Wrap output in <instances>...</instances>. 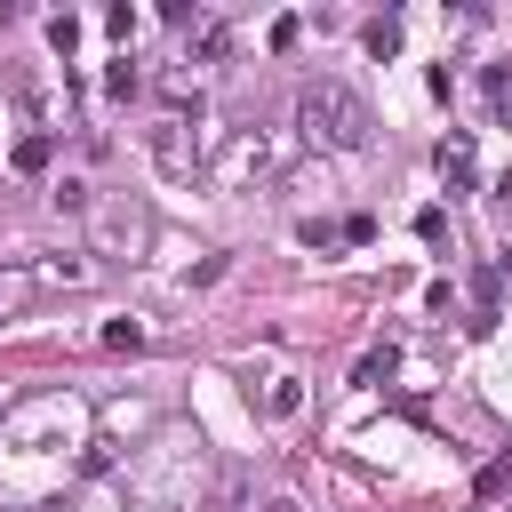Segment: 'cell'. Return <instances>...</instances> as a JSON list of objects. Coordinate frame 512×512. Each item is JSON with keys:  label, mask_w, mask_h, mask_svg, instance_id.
I'll return each instance as SVG.
<instances>
[{"label": "cell", "mask_w": 512, "mask_h": 512, "mask_svg": "<svg viewBox=\"0 0 512 512\" xmlns=\"http://www.w3.org/2000/svg\"><path fill=\"white\" fill-rule=\"evenodd\" d=\"M368 48H376V56H392V48H400V24H392V16H384V24H368Z\"/></svg>", "instance_id": "5b68a950"}, {"label": "cell", "mask_w": 512, "mask_h": 512, "mask_svg": "<svg viewBox=\"0 0 512 512\" xmlns=\"http://www.w3.org/2000/svg\"><path fill=\"white\" fill-rule=\"evenodd\" d=\"M48 152H56L48 136H24V144H16V168H24V176H40V168H48Z\"/></svg>", "instance_id": "3957f363"}, {"label": "cell", "mask_w": 512, "mask_h": 512, "mask_svg": "<svg viewBox=\"0 0 512 512\" xmlns=\"http://www.w3.org/2000/svg\"><path fill=\"white\" fill-rule=\"evenodd\" d=\"M432 160H440V184H448V192H472V168H480V160H472V136H464V128H456V136H440V152H432Z\"/></svg>", "instance_id": "7a4b0ae2"}, {"label": "cell", "mask_w": 512, "mask_h": 512, "mask_svg": "<svg viewBox=\"0 0 512 512\" xmlns=\"http://www.w3.org/2000/svg\"><path fill=\"white\" fill-rule=\"evenodd\" d=\"M264 408H272V416H296V408H304V392H296V384H272V400H264Z\"/></svg>", "instance_id": "52a82bcc"}, {"label": "cell", "mask_w": 512, "mask_h": 512, "mask_svg": "<svg viewBox=\"0 0 512 512\" xmlns=\"http://www.w3.org/2000/svg\"><path fill=\"white\" fill-rule=\"evenodd\" d=\"M296 112H304V136H312V144H336V152H360V144L376 136L368 96H360V88H344V80H312Z\"/></svg>", "instance_id": "6da1fadb"}, {"label": "cell", "mask_w": 512, "mask_h": 512, "mask_svg": "<svg viewBox=\"0 0 512 512\" xmlns=\"http://www.w3.org/2000/svg\"><path fill=\"white\" fill-rule=\"evenodd\" d=\"M496 272H512V248H504V256H496Z\"/></svg>", "instance_id": "ba28073f"}, {"label": "cell", "mask_w": 512, "mask_h": 512, "mask_svg": "<svg viewBox=\"0 0 512 512\" xmlns=\"http://www.w3.org/2000/svg\"><path fill=\"white\" fill-rule=\"evenodd\" d=\"M504 488H512V456H496V464L480 472V496H504Z\"/></svg>", "instance_id": "277c9868"}, {"label": "cell", "mask_w": 512, "mask_h": 512, "mask_svg": "<svg viewBox=\"0 0 512 512\" xmlns=\"http://www.w3.org/2000/svg\"><path fill=\"white\" fill-rule=\"evenodd\" d=\"M104 344H112V352H136V344H144V328H136V320H120V328H104Z\"/></svg>", "instance_id": "8992f818"}]
</instances>
